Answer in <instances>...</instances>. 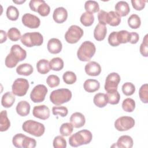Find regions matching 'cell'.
Listing matches in <instances>:
<instances>
[{
  "label": "cell",
  "mask_w": 148,
  "mask_h": 148,
  "mask_svg": "<svg viewBox=\"0 0 148 148\" xmlns=\"http://www.w3.org/2000/svg\"><path fill=\"white\" fill-rule=\"evenodd\" d=\"M92 139V133L88 130L85 129L72 134L69 138V143L72 147H76L90 143Z\"/></svg>",
  "instance_id": "obj_1"
},
{
  "label": "cell",
  "mask_w": 148,
  "mask_h": 148,
  "mask_svg": "<svg viewBox=\"0 0 148 148\" xmlns=\"http://www.w3.org/2000/svg\"><path fill=\"white\" fill-rule=\"evenodd\" d=\"M95 45L90 41H84L80 46L77 51V56L81 61H88L95 53Z\"/></svg>",
  "instance_id": "obj_2"
},
{
  "label": "cell",
  "mask_w": 148,
  "mask_h": 148,
  "mask_svg": "<svg viewBox=\"0 0 148 148\" xmlns=\"http://www.w3.org/2000/svg\"><path fill=\"white\" fill-rule=\"evenodd\" d=\"M72 98V92L68 88H60L53 91L50 95V101L56 105L68 102Z\"/></svg>",
  "instance_id": "obj_3"
},
{
  "label": "cell",
  "mask_w": 148,
  "mask_h": 148,
  "mask_svg": "<svg viewBox=\"0 0 148 148\" xmlns=\"http://www.w3.org/2000/svg\"><path fill=\"white\" fill-rule=\"evenodd\" d=\"M22 128L24 131L36 137L41 136L45 131V127L43 124L32 120L24 122Z\"/></svg>",
  "instance_id": "obj_4"
},
{
  "label": "cell",
  "mask_w": 148,
  "mask_h": 148,
  "mask_svg": "<svg viewBox=\"0 0 148 148\" xmlns=\"http://www.w3.org/2000/svg\"><path fill=\"white\" fill-rule=\"evenodd\" d=\"M21 43L26 47H31L33 46H39L43 42L42 35L38 32H27L21 37Z\"/></svg>",
  "instance_id": "obj_5"
},
{
  "label": "cell",
  "mask_w": 148,
  "mask_h": 148,
  "mask_svg": "<svg viewBox=\"0 0 148 148\" xmlns=\"http://www.w3.org/2000/svg\"><path fill=\"white\" fill-rule=\"evenodd\" d=\"M83 30L76 25H72L69 27L65 34V40L71 44L77 43L83 35Z\"/></svg>",
  "instance_id": "obj_6"
},
{
  "label": "cell",
  "mask_w": 148,
  "mask_h": 148,
  "mask_svg": "<svg viewBox=\"0 0 148 148\" xmlns=\"http://www.w3.org/2000/svg\"><path fill=\"white\" fill-rule=\"evenodd\" d=\"M28 81L24 78L16 79L12 86V92L14 95L23 97L24 96L29 88Z\"/></svg>",
  "instance_id": "obj_7"
},
{
  "label": "cell",
  "mask_w": 148,
  "mask_h": 148,
  "mask_svg": "<svg viewBox=\"0 0 148 148\" xmlns=\"http://www.w3.org/2000/svg\"><path fill=\"white\" fill-rule=\"evenodd\" d=\"M134 119L130 116H121L119 117L114 122V127L119 131L129 130L135 125Z\"/></svg>",
  "instance_id": "obj_8"
},
{
  "label": "cell",
  "mask_w": 148,
  "mask_h": 148,
  "mask_svg": "<svg viewBox=\"0 0 148 148\" xmlns=\"http://www.w3.org/2000/svg\"><path fill=\"white\" fill-rule=\"evenodd\" d=\"M120 80V76L117 73L112 72L109 73L106 78L104 86L106 92H110L117 91L118 85Z\"/></svg>",
  "instance_id": "obj_9"
},
{
  "label": "cell",
  "mask_w": 148,
  "mask_h": 148,
  "mask_svg": "<svg viewBox=\"0 0 148 148\" xmlns=\"http://www.w3.org/2000/svg\"><path fill=\"white\" fill-rule=\"evenodd\" d=\"M48 90L43 84H38L34 87L30 94V98L34 103H39L43 102Z\"/></svg>",
  "instance_id": "obj_10"
},
{
  "label": "cell",
  "mask_w": 148,
  "mask_h": 148,
  "mask_svg": "<svg viewBox=\"0 0 148 148\" xmlns=\"http://www.w3.org/2000/svg\"><path fill=\"white\" fill-rule=\"evenodd\" d=\"M21 21L24 25L32 29L38 28L40 24L39 18L31 13H25L22 16Z\"/></svg>",
  "instance_id": "obj_11"
},
{
  "label": "cell",
  "mask_w": 148,
  "mask_h": 148,
  "mask_svg": "<svg viewBox=\"0 0 148 148\" xmlns=\"http://www.w3.org/2000/svg\"><path fill=\"white\" fill-rule=\"evenodd\" d=\"M32 114L35 117L45 120L50 117V109L45 105L35 106L33 108Z\"/></svg>",
  "instance_id": "obj_12"
},
{
  "label": "cell",
  "mask_w": 148,
  "mask_h": 148,
  "mask_svg": "<svg viewBox=\"0 0 148 148\" xmlns=\"http://www.w3.org/2000/svg\"><path fill=\"white\" fill-rule=\"evenodd\" d=\"M68 17V12L64 7H58L54 9L53 14L54 21L58 24L65 22Z\"/></svg>",
  "instance_id": "obj_13"
},
{
  "label": "cell",
  "mask_w": 148,
  "mask_h": 148,
  "mask_svg": "<svg viewBox=\"0 0 148 148\" xmlns=\"http://www.w3.org/2000/svg\"><path fill=\"white\" fill-rule=\"evenodd\" d=\"M86 73L91 76H98L101 72V67L100 65L95 61H90L84 68Z\"/></svg>",
  "instance_id": "obj_14"
},
{
  "label": "cell",
  "mask_w": 148,
  "mask_h": 148,
  "mask_svg": "<svg viewBox=\"0 0 148 148\" xmlns=\"http://www.w3.org/2000/svg\"><path fill=\"white\" fill-rule=\"evenodd\" d=\"M47 47L49 53L51 54H58L62 50V45L58 39L51 38L48 41Z\"/></svg>",
  "instance_id": "obj_15"
},
{
  "label": "cell",
  "mask_w": 148,
  "mask_h": 148,
  "mask_svg": "<svg viewBox=\"0 0 148 148\" xmlns=\"http://www.w3.org/2000/svg\"><path fill=\"white\" fill-rule=\"evenodd\" d=\"M70 121L73 127L79 128L84 125L86 123V119L82 113L80 112H75L71 116Z\"/></svg>",
  "instance_id": "obj_16"
},
{
  "label": "cell",
  "mask_w": 148,
  "mask_h": 148,
  "mask_svg": "<svg viewBox=\"0 0 148 148\" xmlns=\"http://www.w3.org/2000/svg\"><path fill=\"white\" fill-rule=\"evenodd\" d=\"M10 53L12 54L18 61H22L26 58L27 52L18 45H14L10 49Z\"/></svg>",
  "instance_id": "obj_17"
},
{
  "label": "cell",
  "mask_w": 148,
  "mask_h": 148,
  "mask_svg": "<svg viewBox=\"0 0 148 148\" xmlns=\"http://www.w3.org/2000/svg\"><path fill=\"white\" fill-rule=\"evenodd\" d=\"M115 12L120 17H124L130 13V8L127 2L120 1L115 5Z\"/></svg>",
  "instance_id": "obj_18"
},
{
  "label": "cell",
  "mask_w": 148,
  "mask_h": 148,
  "mask_svg": "<svg viewBox=\"0 0 148 148\" xmlns=\"http://www.w3.org/2000/svg\"><path fill=\"white\" fill-rule=\"evenodd\" d=\"M107 28L105 25L98 23L94 30V37L97 41L103 40L106 35Z\"/></svg>",
  "instance_id": "obj_19"
},
{
  "label": "cell",
  "mask_w": 148,
  "mask_h": 148,
  "mask_svg": "<svg viewBox=\"0 0 148 148\" xmlns=\"http://www.w3.org/2000/svg\"><path fill=\"white\" fill-rule=\"evenodd\" d=\"M30 105L26 101H20L16 106V112L20 116H26L29 113Z\"/></svg>",
  "instance_id": "obj_20"
},
{
  "label": "cell",
  "mask_w": 148,
  "mask_h": 148,
  "mask_svg": "<svg viewBox=\"0 0 148 148\" xmlns=\"http://www.w3.org/2000/svg\"><path fill=\"white\" fill-rule=\"evenodd\" d=\"M134 142L132 138L128 135H122L119 138L116 147L120 148H131L133 146Z\"/></svg>",
  "instance_id": "obj_21"
},
{
  "label": "cell",
  "mask_w": 148,
  "mask_h": 148,
  "mask_svg": "<svg viewBox=\"0 0 148 148\" xmlns=\"http://www.w3.org/2000/svg\"><path fill=\"white\" fill-rule=\"evenodd\" d=\"M83 87L87 92H94L99 90L100 87V83L97 80L89 79L84 82Z\"/></svg>",
  "instance_id": "obj_22"
},
{
  "label": "cell",
  "mask_w": 148,
  "mask_h": 148,
  "mask_svg": "<svg viewBox=\"0 0 148 148\" xmlns=\"http://www.w3.org/2000/svg\"><path fill=\"white\" fill-rule=\"evenodd\" d=\"M15 99V96L14 95L13 93L8 91L2 95L1 99V104L4 108H10L14 103Z\"/></svg>",
  "instance_id": "obj_23"
},
{
  "label": "cell",
  "mask_w": 148,
  "mask_h": 148,
  "mask_svg": "<svg viewBox=\"0 0 148 148\" xmlns=\"http://www.w3.org/2000/svg\"><path fill=\"white\" fill-rule=\"evenodd\" d=\"M121 23V17L114 11L108 12L106 24L109 25L116 27L119 25Z\"/></svg>",
  "instance_id": "obj_24"
},
{
  "label": "cell",
  "mask_w": 148,
  "mask_h": 148,
  "mask_svg": "<svg viewBox=\"0 0 148 148\" xmlns=\"http://www.w3.org/2000/svg\"><path fill=\"white\" fill-rule=\"evenodd\" d=\"M34 69L32 66L27 63H24L19 65L16 68V72L20 75L29 76L32 73Z\"/></svg>",
  "instance_id": "obj_25"
},
{
  "label": "cell",
  "mask_w": 148,
  "mask_h": 148,
  "mask_svg": "<svg viewBox=\"0 0 148 148\" xmlns=\"http://www.w3.org/2000/svg\"><path fill=\"white\" fill-rule=\"evenodd\" d=\"M10 126V122L7 115L6 110H2L0 114V131L1 132L7 131Z\"/></svg>",
  "instance_id": "obj_26"
},
{
  "label": "cell",
  "mask_w": 148,
  "mask_h": 148,
  "mask_svg": "<svg viewBox=\"0 0 148 148\" xmlns=\"http://www.w3.org/2000/svg\"><path fill=\"white\" fill-rule=\"evenodd\" d=\"M94 103L98 108H103L108 103V99L106 95L104 93L96 94L93 99Z\"/></svg>",
  "instance_id": "obj_27"
},
{
  "label": "cell",
  "mask_w": 148,
  "mask_h": 148,
  "mask_svg": "<svg viewBox=\"0 0 148 148\" xmlns=\"http://www.w3.org/2000/svg\"><path fill=\"white\" fill-rule=\"evenodd\" d=\"M36 69L38 72L41 74L47 73L50 70L49 61L46 59L39 60L36 63Z\"/></svg>",
  "instance_id": "obj_28"
},
{
  "label": "cell",
  "mask_w": 148,
  "mask_h": 148,
  "mask_svg": "<svg viewBox=\"0 0 148 148\" xmlns=\"http://www.w3.org/2000/svg\"><path fill=\"white\" fill-rule=\"evenodd\" d=\"M50 69L56 71H59L64 68V61L60 57H55L52 58L49 62Z\"/></svg>",
  "instance_id": "obj_29"
},
{
  "label": "cell",
  "mask_w": 148,
  "mask_h": 148,
  "mask_svg": "<svg viewBox=\"0 0 148 148\" xmlns=\"http://www.w3.org/2000/svg\"><path fill=\"white\" fill-rule=\"evenodd\" d=\"M84 9L86 12L93 14L99 10V6L95 1H87L84 3Z\"/></svg>",
  "instance_id": "obj_30"
},
{
  "label": "cell",
  "mask_w": 148,
  "mask_h": 148,
  "mask_svg": "<svg viewBox=\"0 0 148 148\" xmlns=\"http://www.w3.org/2000/svg\"><path fill=\"white\" fill-rule=\"evenodd\" d=\"M80 20L84 26L89 27L93 24L94 21V16L92 14L86 12L81 15Z\"/></svg>",
  "instance_id": "obj_31"
},
{
  "label": "cell",
  "mask_w": 148,
  "mask_h": 148,
  "mask_svg": "<svg viewBox=\"0 0 148 148\" xmlns=\"http://www.w3.org/2000/svg\"><path fill=\"white\" fill-rule=\"evenodd\" d=\"M128 24L132 29L139 28L141 24V20L139 16L136 14H131L128 18Z\"/></svg>",
  "instance_id": "obj_32"
},
{
  "label": "cell",
  "mask_w": 148,
  "mask_h": 148,
  "mask_svg": "<svg viewBox=\"0 0 148 148\" xmlns=\"http://www.w3.org/2000/svg\"><path fill=\"white\" fill-rule=\"evenodd\" d=\"M6 16L7 17L12 21H16L18 19L19 16V11L14 6L10 5L6 9Z\"/></svg>",
  "instance_id": "obj_33"
},
{
  "label": "cell",
  "mask_w": 148,
  "mask_h": 148,
  "mask_svg": "<svg viewBox=\"0 0 148 148\" xmlns=\"http://www.w3.org/2000/svg\"><path fill=\"white\" fill-rule=\"evenodd\" d=\"M122 108L127 112H132L135 108V101L130 98L125 99L122 102Z\"/></svg>",
  "instance_id": "obj_34"
},
{
  "label": "cell",
  "mask_w": 148,
  "mask_h": 148,
  "mask_svg": "<svg viewBox=\"0 0 148 148\" xmlns=\"http://www.w3.org/2000/svg\"><path fill=\"white\" fill-rule=\"evenodd\" d=\"M50 12V6L45 2V1L42 0V2L38 6L36 9V12H38L41 16L45 17L49 15Z\"/></svg>",
  "instance_id": "obj_35"
},
{
  "label": "cell",
  "mask_w": 148,
  "mask_h": 148,
  "mask_svg": "<svg viewBox=\"0 0 148 148\" xmlns=\"http://www.w3.org/2000/svg\"><path fill=\"white\" fill-rule=\"evenodd\" d=\"M108 99V103L111 105H116L118 104L120 99V95L119 92L117 91L107 92L106 94Z\"/></svg>",
  "instance_id": "obj_36"
},
{
  "label": "cell",
  "mask_w": 148,
  "mask_h": 148,
  "mask_svg": "<svg viewBox=\"0 0 148 148\" xmlns=\"http://www.w3.org/2000/svg\"><path fill=\"white\" fill-rule=\"evenodd\" d=\"M73 130V126L71 123H63L60 128V132L62 136H68L70 135Z\"/></svg>",
  "instance_id": "obj_37"
},
{
  "label": "cell",
  "mask_w": 148,
  "mask_h": 148,
  "mask_svg": "<svg viewBox=\"0 0 148 148\" xmlns=\"http://www.w3.org/2000/svg\"><path fill=\"white\" fill-rule=\"evenodd\" d=\"M62 79L65 83L67 84H72L76 82L77 77L74 72L72 71H66L63 74Z\"/></svg>",
  "instance_id": "obj_38"
},
{
  "label": "cell",
  "mask_w": 148,
  "mask_h": 148,
  "mask_svg": "<svg viewBox=\"0 0 148 148\" xmlns=\"http://www.w3.org/2000/svg\"><path fill=\"white\" fill-rule=\"evenodd\" d=\"M8 37L12 41H17L21 39V32L17 28H10L8 31Z\"/></svg>",
  "instance_id": "obj_39"
},
{
  "label": "cell",
  "mask_w": 148,
  "mask_h": 148,
  "mask_svg": "<svg viewBox=\"0 0 148 148\" xmlns=\"http://www.w3.org/2000/svg\"><path fill=\"white\" fill-rule=\"evenodd\" d=\"M139 96L141 101L145 103L148 102V86L147 84H143L139 88Z\"/></svg>",
  "instance_id": "obj_40"
},
{
  "label": "cell",
  "mask_w": 148,
  "mask_h": 148,
  "mask_svg": "<svg viewBox=\"0 0 148 148\" xmlns=\"http://www.w3.org/2000/svg\"><path fill=\"white\" fill-rule=\"evenodd\" d=\"M122 91L127 96L132 95L135 91V86L130 82H126L122 86Z\"/></svg>",
  "instance_id": "obj_41"
},
{
  "label": "cell",
  "mask_w": 148,
  "mask_h": 148,
  "mask_svg": "<svg viewBox=\"0 0 148 148\" xmlns=\"http://www.w3.org/2000/svg\"><path fill=\"white\" fill-rule=\"evenodd\" d=\"M117 38L120 44L127 43L130 41V32L126 30L117 32Z\"/></svg>",
  "instance_id": "obj_42"
},
{
  "label": "cell",
  "mask_w": 148,
  "mask_h": 148,
  "mask_svg": "<svg viewBox=\"0 0 148 148\" xmlns=\"http://www.w3.org/2000/svg\"><path fill=\"white\" fill-rule=\"evenodd\" d=\"M46 83L51 88L57 87L60 83V80L58 76L55 75H50L46 79Z\"/></svg>",
  "instance_id": "obj_43"
},
{
  "label": "cell",
  "mask_w": 148,
  "mask_h": 148,
  "mask_svg": "<svg viewBox=\"0 0 148 148\" xmlns=\"http://www.w3.org/2000/svg\"><path fill=\"white\" fill-rule=\"evenodd\" d=\"M25 136L26 135L21 133L16 134L12 139V143L14 146L18 148L23 147V142Z\"/></svg>",
  "instance_id": "obj_44"
},
{
  "label": "cell",
  "mask_w": 148,
  "mask_h": 148,
  "mask_svg": "<svg viewBox=\"0 0 148 148\" xmlns=\"http://www.w3.org/2000/svg\"><path fill=\"white\" fill-rule=\"evenodd\" d=\"M54 148H65L66 147V141L62 136H57L54 138L53 142Z\"/></svg>",
  "instance_id": "obj_45"
},
{
  "label": "cell",
  "mask_w": 148,
  "mask_h": 148,
  "mask_svg": "<svg viewBox=\"0 0 148 148\" xmlns=\"http://www.w3.org/2000/svg\"><path fill=\"white\" fill-rule=\"evenodd\" d=\"M52 113L54 115H60L61 117H65L68 113V110L67 108L63 106H53L52 108Z\"/></svg>",
  "instance_id": "obj_46"
},
{
  "label": "cell",
  "mask_w": 148,
  "mask_h": 148,
  "mask_svg": "<svg viewBox=\"0 0 148 148\" xmlns=\"http://www.w3.org/2000/svg\"><path fill=\"white\" fill-rule=\"evenodd\" d=\"M18 62L19 61L10 53L7 55L5 60V65L9 68H12L16 66Z\"/></svg>",
  "instance_id": "obj_47"
},
{
  "label": "cell",
  "mask_w": 148,
  "mask_h": 148,
  "mask_svg": "<svg viewBox=\"0 0 148 148\" xmlns=\"http://www.w3.org/2000/svg\"><path fill=\"white\" fill-rule=\"evenodd\" d=\"M147 34H146L143 39V42L140 46V54L145 57L148 56V40H147Z\"/></svg>",
  "instance_id": "obj_48"
},
{
  "label": "cell",
  "mask_w": 148,
  "mask_h": 148,
  "mask_svg": "<svg viewBox=\"0 0 148 148\" xmlns=\"http://www.w3.org/2000/svg\"><path fill=\"white\" fill-rule=\"evenodd\" d=\"M36 145V141L34 138L25 136L23 142V148H34Z\"/></svg>",
  "instance_id": "obj_49"
},
{
  "label": "cell",
  "mask_w": 148,
  "mask_h": 148,
  "mask_svg": "<svg viewBox=\"0 0 148 148\" xmlns=\"http://www.w3.org/2000/svg\"><path fill=\"white\" fill-rule=\"evenodd\" d=\"M108 43L110 46L113 47L117 46L120 45L117 38V32L113 31L109 34L108 37Z\"/></svg>",
  "instance_id": "obj_50"
},
{
  "label": "cell",
  "mask_w": 148,
  "mask_h": 148,
  "mask_svg": "<svg viewBox=\"0 0 148 148\" xmlns=\"http://www.w3.org/2000/svg\"><path fill=\"white\" fill-rule=\"evenodd\" d=\"M146 1L143 0H132V7L136 10H141L145 7Z\"/></svg>",
  "instance_id": "obj_51"
},
{
  "label": "cell",
  "mask_w": 148,
  "mask_h": 148,
  "mask_svg": "<svg viewBox=\"0 0 148 148\" xmlns=\"http://www.w3.org/2000/svg\"><path fill=\"white\" fill-rule=\"evenodd\" d=\"M108 12L103 10H101L98 14V20L99 23L106 25V19H107Z\"/></svg>",
  "instance_id": "obj_52"
},
{
  "label": "cell",
  "mask_w": 148,
  "mask_h": 148,
  "mask_svg": "<svg viewBox=\"0 0 148 148\" xmlns=\"http://www.w3.org/2000/svg\"><path fill=\"white\" fill-rule=\"evenodd\" d=\"M139 39V34L135 32H130V41L129 42L131 44L136 43Z\"/></svg>",
  "instance_id": "obj_53"
},
{
  "label": "cell",
  "mask_w": 148,
  "mask_h": 148,
  "mask_svg": "<svg viewBox=\"0 0 148 148\" xmlns=\"http://www.w3.org/2000/svg\"><path fill=\"white\" fill-rule=\"evenodd\" d=\"M0 34H1V38H0V43H2L6 41L7 40V35L5 31L1 30L0 31Z\"/></svg>",
  "instance_id": "obj_54"
},
{
  "label": "cell",
  "mask_w": 148,
  "mask_h": 148,
  "mask_svg": "<svg viewBox=\"0 0 148 148\" xmlns=\"http://www.w3.org/2000/svg\"><path fill=\"white\" fill-rule=\"evenodd\" d=\"M13 2L14 3H17V4H21V3H24V2H25V1L24 0V1H14V0H13Z\"/></svg>",
  "instance_id": "obj_55"
}]
</instances>
